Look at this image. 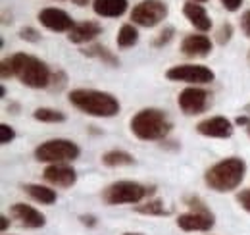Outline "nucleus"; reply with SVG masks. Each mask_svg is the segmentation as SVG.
I'll return each mask as SVG.
<instances>
[{"label":"nucleus","mask_w":250,"mask_h":235,"mask_svg":"<svg viewBox=\"0 0 250 235\" xmlns=\"http://www.w3.org/2000/svg\"><path fill=\"white\" fill-rule=\"evenodd\" d=\"M247 176V162L239 156H229L210 166L204 174L206 185L216 193L235 191Z\"/></svg>","instance_id":"f257e3e1"},{"label":"nucleus","mask_w":250,"mask_h":235,"mask_svg":"<svg viewBox=\"0 0 250 235\" xmlns=\"http://www.w3.org/2000/svg\"><path fill=\"white\" fill-rule=\"evenodd\" d=\"M69 102L83 114L93 118H112L120 114V100L106 91L96 89H73L69 93Z\"/></svg>","instance_id":"f03ea898"},{"label":"nucleus","mask_w":250,"mask_h":235,"mask_svg":"<svg viewBox=\"0 0 250 235\" xmlns=\"http://www.w3.org/2000/svg\"><path fill=\"white\" fill-rule=\"evenodd\" d=\"M131 133L141 141H162L171 131L173 123L164 110L158 108H143L129 121Z\"/></svg>","instance_id":"7ed1b4c3"},{"label":"nucleus","mask_w":250,"mask_h":235,"mask_svg":"<svg viewBox=\"0 0 250 235\" xmlns=\"http://www.w3.org/2000/svg\"><path fill=\"white\" fill-rule=\"evenodd\" d=\"M10 64H12L14 77H18L25 87H50L52 71L41 58H37L33 54H25V52H16L10 56Z\"/></svg>","instance_id":"20e7f679"},{"label":"nucleus","mask_w":250,"mask_h":235,"mask_svg":"<svg viewBox=\"0 0 250 235\" xmlns=\"http://www.w3.org/2000/svg\"><path fill=\"white\" fill-rule=\"evenodd\" d=\"M150 193H154L152 187H146L139 181H114L102 191V201L108 206L116 205H139L143 199H146Z\"/></svg>","instance_id":"39448f33"},{"label":"nucleus","mask_w":250,"mask_h":235,"mask_svg":"<svg viewBox=\"0 0 250 235\" xmlns=\"http://www.w3.org/2000/svg\"><path fill=\"white\" fill-rule=\"evenodd\" d=\"M79 154H81L79 145L69 139H50L35 148V158L39 162H50V164L73 162L79 158Z\"/></svg>","instance_id":"423d86ee"},{"label":"nucleus","mask_w":250,"mask_h":235,"mask_svg":"<svg viewBox=\"0 0 250 235\" xmlns=\"http://www.w3.org/2000/svg\"><path fill=\"white\" fill-rule=\"evenodd\" d=\"M166 77L169 81H181L188 85H206L212 83L216 79V73L208 68V66H200V64H179V66H171L166 71Z\"/></svg>","instance_id":"0eeeda50"},{"label":"nucleus","mask_w":250,"mask_h":235,"mask_svg":"<svg viewBox=\"0 0 250 235\" xmlns=\"http://www.w3.org/2000/svg\"><path fill=\"white\" fill-rule=\"evenodd\" d=\"M167 18V4L164 0H141L131 10L133 25L141 27H156Z\"/></svg>","instance_id":"6e6552de"},{"label":"nucleus","mask_w":250,"mask_h":235,"mask_svg":"<svg viewBox=\"0 0 250 235\" xmlns=\"http://www.w3.org/2000/svg\"><path fill=\"white\" fill-rule=\"evenodd\" d=\"M177 104L185 116H198L206 112L210 104V93L200 87H187L179 93Z\"/></svg>","instance_id":"1a4fd4ad"},{"label":"nucleus","mask_w":250,"mask_h":235,"mask_svg":"<svg viewBox=\"0 0 250 235\" xmlns=\"http://www.w3.org/2000/svg\"><path fill=\"white\" fill-rule=\"evenodd\" d=\"M37 18L42 27H46L48 31H56V33H69L71 27L75 25L71 16L60 8H42Z\"/></svg>","instance_id":"9d476101"},{"label":"nucleus","mask_w":250,"mask_h":235,"mask_svg":"<svg viewBox=\"0 0 250 235\" xmlns=\"http://www.w3.org/2000/svg\"><path fill=\"white\" fill-rule=\"evenodd\" d=\"M196 131L204 137H212V139H227L233 135L235 127H233V121L227 119L223 116H212L206 118L202 121H198L196 125Z\"/></svg>","instance_id":"9b49d317"},{"label":"nucleus","mask_w":250,"mask_h":235,"mask_svg":"<svg viewBox=\"0 0 250 235\" xmlns=\"http://www.w3.org/2000/svg\"><path fill=\"white\" fill-rule=\"evenodd\" d=\"M177 226L185 232H208L214 228V214L210 210H190L177 218Z\"/></svg>","instance_id":"f8f14e48"},{"label":"nucleus","mask_w":250,"mask_h":235,"mask_svg":"<svg viewBox=\"0 0 250 235\" xmlns=\"http://www.w3.org/2000/svg\"><path fill=\"white\" fill-rule=\"evenodd\" d=\"M42 177H44L50 185L65 189V187L75 185V181H77V172H75L71 166H67V164H50V166L44 168Z\"/></svg>","instance_id":"ddd939ff"},{"label":"nucleus","mask_w":250,"mask_h":235,"mask_svg":"<svg viewBox=\"0 0 250 235\" xmlns=\"http://www.w3.org/2000/svg\"><path fill=\"white\" fill-rule=\"evenodd\" d=\"M214 45L206 35H187L181 41V52L188 58H204L212 52Z\"/></svg>","instance_id":"4468645a"},{"label":"nucleus","mask_w":250,"mask_h":235,"mask_svg":"<svg viewBox=\"0 0 250 235\" xmlns=\"http://www.w3.org/2000/svg\"><path fill=\"white\" fill-rule=\"evenodd\" d=\"M10 214L14 220H18L23 228H42L46 224L44 220V214H41L37 208L25 205V203H16V205L10 208Z\"/></svg>","instance_id":"2eb2a0df"},{"label":"nucleus","mask_w":250,"mask_h":235,"mask_svg":"<svg viewBox=\"0 0 250 235\" xmlns=\"http://www.w3.org/2000/svg\"><path fill=\"white\" fill-rule=\"evenodd\" d=\"M98 35H102V25L98 22L93 20H87V22H81V24H75L71 31L67 33V39L69 43H75V45H85V43H91L94 41Z\"/></svg>","instance_id":"dca6fc26"},{"label":"nucleus","mask_w":250,"mask_h":235,"mask_svg":"<svg viewBox=\"0 0 250 235\" xmlns=\"http://www.w3.org/2000/svg\"><path fill=\"white\" fill-rule=\"evenodd\" d=\"M183 14H185L188 24H190L194 29L202 31V33L212 29V18H210V14L206 12V8H204L202 4L187 2V4L183 6Z\"/></svg>","instance_id":"f3484780"},{"label":"nucleus","mask_w":250,"mask_h":235,"mask_svg":"<svg viewBox=\"0 0 250 235\" xmlns=\"http://www.w3.org/2000/svg\"><path fill=\"white\" fill-rule=\"evenodd\" d=\"M129 0H93V10L100 18H120L127 12Z\"/></svg>","instance_id":"a211bd4d"},{"label":"nucleus","mask_w":250,"mask_h":235,"mask_svg":"<svg viewBox=\"0 0 250 235\" xmlns=\"http://www.w3.org/2000/svg\"><path fill=\"white\" fill-rule=\"evenodd\" d=\"M23 191L31 197L33 201L41 203V205H54L58 195L54 189L46 187V185H39V183H25L23 185Z\"/></svg>","instance_id":"6ab92c4d"},{"label":"nucleus","mask_w":250,"mask_h":235,"mask_svg":"<svg viewBox=\"0 0 250 235\" xmlns=\"http://www.w3.org/2000/svg\"><path fill=\"white\" fill-rule=\"evenodd\" d=\"M102 164L108 166V168L131 166V164H135V158H133V154H129V152H125V150L114 148V150H108V152L102 154Z\"/></svg>","instance_id":"aec40b11"},{"label":"nucleus","mask_w":250,"mask_h":235,"mask_svg":"<svg viewBox=\"0 0 250 235\" xmlns=\"http://www.w3.org/2000/svg\"><path fill=\"white\" fill-rule=\"evenodd\" d=\"M83 54H85V56H91V58L100 60L102 64L112 66V68L120 66V58H118V56H116L112 50H108L106 47H102V45H93V47L85 48V50H83Z\"/></svg>","instance_id":"412c9836"},{"label":"nucleus","mask_w":250,"mask_h":235,"mask_svg":"<svg viewBox=\"0 0 250 235\" xmlns=\"http://www.w3.org/2000/svg\"><path fill=\"white\" fill-rule=\"evenodd\" d=\"M116 41H118L120 48H131L139 41V31H137V27L133 24H124L120 27V31H118V39Z\"/></svg>","instance_id":"4be33fe9"},{"label":"nucleus","mask_w":250,"mask_h":235,"mask_svg":"<svg viewBox=\"0 0 250 235\" xmlns=\"http://www.w3.org/2000/svg\"><path fill=\"white\" fill-rule=\"evenodd\" d=\"M33 118L37 121H44V123H62V121H65V114L62 110H56V108H37L33 112Z\"/></svg>","instance_id":"5701e85b"},{"label":"nucleus","mask_w":250,"mask_h":235,"mask_svg":"<svg viewBox=\"0 0 250 235\" xmlns=\"http://www.w3.org/2000/svg\"><path fill=\"white\" fill-rule=\"evenodd\" d=\"M135 210L141 214H148V216H167L169 214V208H166L162 201H148L145 205H137Z\"/></svg>","instance_id":"b1692460"},{"label":"nucleus","mask_w":250,"mask_h":235,"mask_svg":"<svg viewBox=\"0 0 250 235\" xmlns=\"http://www.w3.org/2000/svg\"><path fill=\"white\" fill-rule=\"evenodd\" d=\"M231 37H233V25H231L229 22H223L218 27V31H216V41H218V45L219 47H225V45L231 41Z\"/></svg>","instance_id":"393cba45"},{"label":"nucleus","mask_w":250,"mask_h":235,"mask_svg":"<svg viewBox=\"0 0 250 235\" xmlns=\"http://www.w3.org/2000/svg\"><path fill=\"white\" fill-rule=\"evenodd\" d=\"M173 35H175V29L173 27H166L164 31H160L156 35V39L152 41V45L156 47V48H160V47H166L171 39H173Z\"/></svg>","instance_id":"a878e982"},{"label":"nucleus","mask_w":250,"mask_h":235,"mask_svg":"<svg viewBox=\"0 0 250 235\" xmlns=\"http://www.w3.org/2000/svg\"><path fill=\"white\" fill-rule=\"evenodd\" d=\"M16 139V131L14 127H10L8 123H0V145H8Z\"/></svg>","instance_id":"bb28decb"},{"label":"nucleus","mask_w":250,"mask_h":235,"mask_svg":"<svg viewBox=\"0 0 250 235\" xmlns=\"http://www.w3.org/2000/svg\"><path fill=\"white\" fill-rule=\"evenodd\" d=\"M20 39L27 41V43H39L41 41V33L35 27H21L20 29Z\"/></svg>","instance_id":"cd10ccee"},{"label":"nucleus","mask_w":250,"mask_h":235,"mask_svg":"<svg viewBox=\"0 0 250 235\" xmlns=\"http://www.w3.org/2000/svg\"><path fill=\"white\" fill-rule=\"evenodd\" d=\"M237 203L243 206L247 212H250V189H245L237 195Z\"/></svg>","instance_id":"c85d7f7f"},{"label":"nucleus","mask_w":250,"mask_h":235,"mask_svg":"<svg viewBox=\"0 0 250 235\" xmlns=\"http://www.w3.org/2000/svg\"><path fill=\"white\" fill-rule=\"evenodd\" d=\"M0 73H2V79H10V77H14V71H12V64H10V58L2 60V66H0Z\"/></svg>","instance_id":"c756f323"},{"label":"nucleus","mask_w":250,"mask_h":235,"mask_svg":"<svg viewBox=\"0 0 250 235\" xmlns=\"http://www.w3.org/2000/svg\"><path fill=\"white\" fill-rule=\"evenodd\" d=\"M241 31L245 33V37L250 39V10H247V12L241 16Z\"/></svg>","instance_id":"7c9ffc66"},{"label":"nucleus","mask_w":250,"mask_h":235,"mask_svg":"<svg viewBox=\"0 0 250 235\" xmlns=\"http://www.w3.org/2000/svg\"><path fill=\"white\" fill-rule=\"evenodd\" d=\"M221 6L227 10V12H237L241 6H243V0H219Z\"/></svg>","instance_id":"2f4dec72"},{"label":"nucleus","mask_w":250,"mask_h":235,"mask_svg":"<svg viewBox=\"0 0 250 235\" xmlns=\"http://www.w3.org/2000/svg\"><path fill=\"white\" fill-rule=\"evenodd\" d=\"M237 125H249L250 123V119H249V116H239L237 118V121H235Z\"/></svg>","instance_id":"473e14b6"},{"label":"nucleus","mask_w":250,"mask_h":235,"mask_svg":"<svg viewBox=\"0 0 250 235\" xmlns=\"http://www.w3.org/2000/svg\"><path fill=\"white\" fill-rule=\"evenodd\" d=\"M83 224H89V226H94V218L93 216H81Z\"/></svg>","instance_id":"72a5a7b5"},{"label":"nucleus","mask_w":250,"mask_h":235,"mask_svg":"<svg viewBox=\"0 0 250 235\" xmlns=\"http://www.w3.org/2000/svg\"><path fill=\"white\" fill-rule=\"evenodd\" d=\"M75 6H87L89 4V0H71Z\"/></svg>","instance_id":"f704fd0d"},{"label":"nucleus","mask_w":250,"mask_h":235,"mask_svg":"<svg viewBox=\"0 0 250 235\" xmlns=\"http://www.w3.org/2000/svg\"><path fill=\"white\" fill-rule=\"evenodd\" d=\"M0 220H2V232H4V230L8 228V218H6V216H2Z\"/></svg>","instance_id":"c9c22d12"},{"label":"nucleus","mask_w":250,"mask_h":235,"mask_svg":"<svg viewBox=\"0 0 250 235\" xmlns=\"http://www.w3.org/2000/svg\"><path fill=\"white\" fill-rule=\"evenodd\" d=\"M190 2H196V4H202V2H208V0H190Z\"/></svg>","instance_id":"e433bc0d"},{"label":"nucleus","mask_w":250,"mask_h":235,"mask_svg":"<svg viewBox=\"0 0 250 235\" xmlns=\"http://www.w3.org/2000/svg\"><path fill=\"white\" fill-rule=\"evenodd\" d=\"M245 112H247V114H250V104H247V106H245Z\"/></svg>","instance_id":"4c0bfd02"},{"label":"nucleus","mask_w":250,"mask_h":235,"mask_svg":"<svg viewBox=\"0 0 250 235\" xmlns=\"http://www.w3.org/2000/svg\"><path fill=\"white\" fill-rule=\"evenodd\" d=\"M247 133H249V137H250V123L247 125Z\"/></svg>","instance_id":"58836bf2"},{"label":"nucleus","mask_w":250,"mask_h":235,"mask_svg":"<svg viewBox=\"0 0 250 235\" xmlns=\"http://www.w3.org/2000/svg\"><path fill=\"white\" fill-rule=\"evenodd\" d=\"M247 60H249V64H250V50H249V54H247Z\"/></svg>","instance_id":"ea45409f"},{"label":"nucleus","mask_w":250,"mask_h":235,"mask_svg":"<svg viewBox=\"0 0 250 235\" xmlns=\"http://www.w3.org/2000/svg\"><path fill=\"white\" fill-rule=\"evenodd\" d=\"M124 235H143V234H124Z\"/></svg>","instance_id":"a19ab883"}]
</instances>
